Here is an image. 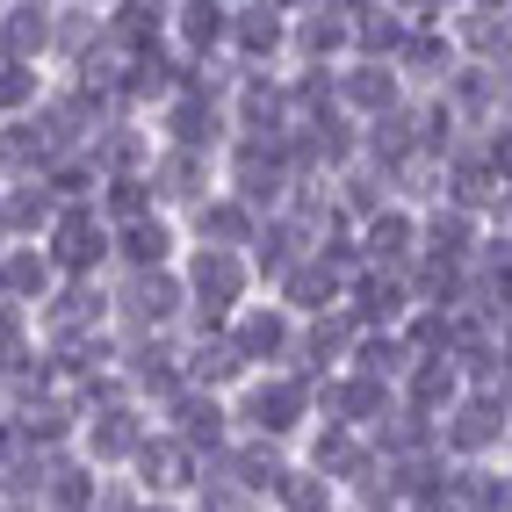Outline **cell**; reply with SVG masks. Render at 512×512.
I'll list each match as a JSON object with an SVG mask.
<instances>
[{"mask_svg": "<svg viewBox=\"0 0 512 512\" xmlns=\"http://www.w3.org/2000/svg\"><path fill=\"white\" fill-rule=\"evenodd\" d=\"M224 412H231V433L275 440V448L296 455V440L311 433V419H318L311 375H296V368H260V375H246V383L224 397Z\"/></svg>", "mask_w": 512, "mask_h": 512, "instance_id": "1", "label": "cell"}, {"mask_svg": "<svg viewBox=\"0 0 512 512\" xmlns=\"http://www.w3.org/2000/svg\"><path fill=\"white\" fill-rule=\"evenodd\" d=\"M505 440H512V404L505 390H462L448 412L433 419V455L476 469V462H505Z\"/></svg>", "mask_w": 512, "mask_h": 512, "instance_id": "2", "label": "cell"}, {"mask_svg": "<svg viewBox=\"0 0 512 512\" xmlns=\"http://www.w3.org/2000/svg\"><path fill=\"white\" fill-rule=\"evenodd\" d=\"M181 275L152 267V275H109V332L116 339H181Z\"/></svg>", "mask_w": 512, "mask_h": 512, "instance_id": "3", "label": "cell"}, {"mask_svg": "<svg viewBox=\"0 0 512 512\" xmlns=\"http://www.w3.org/2000/svg\"><path fill=\"white\" fill-rule=\"evenodd\" d=\"M145 433H152V412L138 397H123V390H109V397H94V404H80V433H73V455L94 469V476H123L130 469V455L145 448Z\"/></svg>", "mask_w": 512, "mask_h": 512, "instance_id": "4", "label": "cell"}, {"mask_svg": "<svg viewBox=\"0 0 512 512\" xmlns=\"http://www.w3.org/2000/svg\"><path fill=\"white\" fill-rule=\"evenodd\" d=\"M37 246L58 267V282H101L109 275V224L94 217V202H58Z\"/></svg>", "mask_w": 512, "mask_h": 512, "instance_id": "5", "label": "cell"}, {"mask_svg": "<svg viewBox=\"0 0 512 512\" xmlns=\"http://www.w3.org/2000/svg\"><path fill=\"white\" fill-rule=\"evenodd\" d=\"M224 347L238 354V368L260 375V368H289L296 361V318L282 311L275 296H253L246 311L224 325Z\"/></svg>", "mask_w": 512, "mask_h": 512, "instance_id": "6", "label": "cell"}, {"mask_svg": "<svg viewBox=\"0 0 512 512\" xmlns=\"http://www.w3.org/2000/svg\"><path fill=\"white\" fill-rule=\"evenodd\" d=\"M152 426H159L166 440H181L202 469L231 448V412H224V397H210V390H174V397L152 412Z\"/></svg>", "mask_w": 512, "mask_h": 512, "instance_id": "7", "label": "cell"}, {"mask_svg": "<svg viewBox=\"0 0 512 512\" xmlns=\"http://www.w3.org/2000/svg\"><path fill=\"white\" fill-rule=\"evenodd\" d=\"M354 260L375 275H412L419 267V210L412 202H383L375 217L354 224Z\"/></svg>", "mask_w": 512, "mask_h": 512, "instance_id": "8", "label": "cell"}, {"mask_svg": "<svg viewBox=\"0 0 512 512\" xmlns=\"http://www.w3.org/2000/svg\"><path fill=\"white\" fill-rule=\"evenodd\" d=\"M404 101H412V94H404V80L390 73L383 58H339L332 65V109L347 116L354 130L375 123V116H390V109H404Z\"/></svg>", "mask_w": 512, "mask_h": 512, "instance_id": "9", "label": "cell"}, {"mask_svg": "<svg viewBox=\"0 0 512 512\" xmlns=\"http://www.w3.org/2000/svg\"><path fill=\"white\" fill-rule=\"evenodd\" d=\"M224 29H231L224 0H166V51L188 73H210V58L224 65Z\"/></svg>", "mask_w": 512, "mask_h": 512, "instance_id": "10", "label": "cell"}, {"mask_svg": "<svg viewBox=\"0 0 512 512\" xmlns=\"http://www.w3.org/2000/svg\"><path fill=\"white\" fill-rule=\"evenodd\" d=\"M123 484L138 491V498H181V505H188V491L202 484V462L181 448V440H166V433L152 426V433H145V448L130 455Z\"/></svg>", "mask_w": 512, "mask_h": 512, "instance_id": "11", "label": "cell"}, {"mask_svg": "<svg viewBox=\"0 0 512 512\" xmlns=\"http://www.w3.org/2000/svg\"><path fill=\"white\" fill-rule=\"evenodd\" d=\"M181 260V224L166 210H145L109 231V275H152V267H174Z\"/></svg>", "mask_w": 512, "mask_h": 512, "instance_id": "12", "label": "cell"}, {"mask_svg": "<svg viewBox=\"0 0 512 512\" xmlns=\"http://www.w3.org/2000/svg\"><path fill=\"white\" fill-rule=\"evenodd\" d=\"M181 224V246H210V253H246L253 246V210H246V202H231L224 188H210V195H202L195 202V210H181L174 217Z\"/></svg>", "mask_w": 512, "mask_h": 512, "instance_id": "13", "label": "cell"}, {"mask_svg": "<svg viewBox=\"0 0 512 512\" xmlns=\"http://www.w3.org/2000/svg\"><path fill=\"white\" fill-rule=\"evenodd\" d=\"M260 296H275L282 311L303 325V318H318V311H339V303H347V275H339V267H325L318 253H303L296 267H282L275 282H267Z\"/></svg>", "mask_w": 512, "mask_h": 512, "instance_id": "14", "label": "cell"}, {"mask_svg": "<svg viewBox=\"0 0 512 512\" xmlns=\"http://www.w3.org/2000/svg\"><path fill=\"white\" fill-rule=\"evenodd\" d=\"M455 65H462V58H455V44H448V29H440V22H419L412 37L397 44L390 73L404 80V94H440V80H448Z\"/></svg>", "mask_w": 512, "mask_h": 512, "instance_id": "15", "label": "cell"}, {"mask_svg": "<svg viewBox=\"0 0 512 512\" xmlns=\"http://www.w3.org/2000/svg\"><path fill=\"white\" fill-rule=\"evenodd\" d=\"M58 289V267L44 260V246H0V303L8 311H44Z\"/></svg>", "mask_w": 512, "mask_h": 512, "instance_id": "16", "label": "cell"}, {"mask_svg": "<svg viewBox=\"0 0 512 512\" xmlns=\"http://www.w3.org/2000/svg\"><path fill=\"white\" fill-rule=\"evenodd\" d=\"M354 58V22L332 8H303L289 15V65H339Z\"/></svg>", "mask_w": 512, "mask_h": 512, "instance_id": "17", "label": "cell"}, {"mask_svg": "<svg viewBox=\"0 0 512 512\" xmlns=\"http://www.w3.org/2000/svg\"><path fill=\"white\" fill-rule=\"evenodd\" d=\"M267 512H347V498H339L325 476H311V469L289 455V469L275 476V491H267Z\"/></svg>", "mask_w": 512, "mask_h": 512, "instance_id": "18", "label": "cell"}, {"mask_svg": "<svg viewBox=\"0 0 512 512\" xmlns=\"http://www.w3.org/2000/svg\"><path fill=\"white\" fill-rule=\"evenodd\" d=\"M44 87H51V73L44 65H22V58H0V123H15V116H29L44 101Z\"/></svg>", "mask_w": 512, "mask_h": 512, "instance_id": "19", "label": "cell"}, {"mask_svg": "<svg viewBox=\"0 0 512 512\" xmlns=\"http://www.w3.org/2000/svg\"><path fill=\"white\" fill-rule=\"evenodd\" d=\"M188 512H267L260 498H246L238 484H224L217 469H202V484L188 491Z\"/></svg>", "mask_w": 512, "mask_h": 512, "instance_id": "20", "label": "cell"}, {"mask_svg": "<svg viewBox=\"0 0 512 512\" xmlns=\"http://www.w3.org/2000/svg\"><path fill=\"white\" fill-rule=\"evenodd\" d=\"M375 8H390L397 22H412V29H419V22H440V15L455 8V0H375Z\"/></svg>", "mask_w": 512, "mask_h": 512, "instance_id": "21", "label": "cell"}, {"mask_svg": "<svg viewBox=\"0 0 512 512\" xmlns=\"http://www.w3.org/2000/svg\"><path fill=\"white\" fill-rule=\"evenodd\" d=\"M130 512H188V505H181V498H138Z\"/></svg>", "mask_w": 512, "mask_h": 512, "instance_id": "22", "label": "cell"}]
</instances>
